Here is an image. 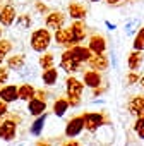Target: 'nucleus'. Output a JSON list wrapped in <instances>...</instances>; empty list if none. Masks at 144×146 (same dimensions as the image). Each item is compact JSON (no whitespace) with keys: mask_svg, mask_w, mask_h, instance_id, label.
<instances>
[{"mask_svg":"<svg viewBox=\"0 0 144 146\" xmlns=\"http://www.w3.org/2000/svg\"><path fill=\"white\" fill-rule=\"evenodd\" d=\"M125 2H135V0H125Z\"/></svg>","mask_w":144,"mask_h":146,"instance_id":"44","label":"nucleus"},{"mask_svg":"<svg viewBox=\"0 0 144 146\" xmlns=\"http://www.w3.org/2000/svg\"><path fill=\"white\" fill-rule=\"evenodd\" d=\"M81 62L72 55V52H70V48H67L63 53H62V57H60V69L62 70H65L67 74H74V72H77V70H81Z\"/></svg>","mask_w":144,"mask_h":146,"instance_id":"5","label":"nucleus"},{"mask_svg":"<svg viewBox=\"0 0 144 146\" xmlns=\"http://www.w3.org/2000/svg\"><path fill=\"white\" fill-rule=\"evenodd\" d=\"M38 64L40 67L45 70V69H50V67H55V55L53 53H48V52H43L41 57L38 58Z\"/></svg>","mask_w":144,"mask_h":146,"instance_id":"26","label":"nucleus"},{"mask_svg":"<svg viewBox=\"0 0 144 146\" xmlns=\"http://www.w3.org/2000/svg\"><path fill=\"white\" fill-rule=\"evenodd\" d=\"M46 119H48V113H46V112H45V113H41V115H38V117L34 119V122H33V124H31V127H29L31 136H40V134H41V131H43V127H45Z\"/></svg>","mask_w":144,"mask_h":146,"instance_id":"23","label":"nucleus"},{"mask_svg":"<svg viewBox=\"0 0 144 146\" xmlns=\"http://www.w3.org/2000/svg\"><path fill=\"white\" fill-rule=\"evenodd\" d=\"M142 62H144V55H142V52H139V50H132V52L129 53V57H127V67H129L130 70L141 69Z\"/></svg>","mask_w":144,"mask_h":146,"instance_id":"20","label":"nucleus"},{"mask_svg":"<svg viewBox=\"0 0 144 146\" xmlns=\"http://www.w3.org/2000/svg\"><path fill=\"white\" fill-rule=\"evenodd\" d=\"M9 113V103H5L4 100H0V120H4Z\"/></svg>","mask_w":144,"mask_h":146,"instance_id":"33","label":"nucleus"},{"mask_svg":"<svg viewBox=\"0 0 144 146\" xmlns=\"http://www.w3.org/2000/svg\"><path fill=\"white\" fill-rule=\"evenodd\" d=\"M34 7H36V11H38L40 14H48V12H50L48 7H46L43 2H40V0H36V2H34Z\"/></svg>","mask_w":144,"mask_h":146,"instance_id":"34","label":"nucleus"},{"mask_svg":"<svg viewBox=\"0 0 144 146\" xmlns=\"http://www.w3.org/2000/svg\"><path fill=\"white\" fill-rule=\"evenodd\" d=\"M139 26H141V19L139 17H130V19H127V23L124 26V31H125L127 36H132L139 31Z\"/></svg>","mask_w":144,"mask_h":146,"instance_id":"25","label":"nucleus"},{"mask_svg":"<svg viewBox=\"0 0 144 146\" xmlns=\"http://www.w3.org/2000/svg\"><path fill=\"white\" fill-rule=\"evenodd\" d=\"M132 46H134V50H139V52L144 50V26L139 28V31L135 33V38H134Z\"/></svg>","mask_w":144,"mask_h":146,"instance_id":"28","label":"nucleus"},{"mask_svg":"<svg viewBox=\"0 0 144 146\" xmlns=\"http://www.w3.org/2000/svg\"><path fill=\"white\" fill-rule=\"evenodd\" d=\"M52 110H53V113H55L57 117H63L65 112L69 110V102H67V98H57V100L53 102Z\"/></svg>","mask_w":144,"mask_h":146,"instance_id":"24","label":"nucleus"},{"mask_svg":"<svg viewBox=\"0 0 144 146\" xmlns=\"http://www.w3.org/2000/svg\"><path fill=\"white\" fill-rule=\"evenodd\" d=\"M127 110L130 115L144 117V95H135L127 102Z\"/></svg>","mask_w":144,"mask_h":146,"instance_id":"10","label":"nucleus"},{"mask_svg":"<svg viewBox=\"0 0 144 146\" xmlns=\"http://www.w3.org/2000/svg\"><path fill=\"white\" fill-rule=\"evenodd\" d=\"M139 84H141V88H142V90H144V74H142V76H141V79H139Z\"/></svg>","mask_w":144,"mask_h":146,"instance_id":"41","label":"nucleus"},{"mask_svg":"<svg viewBox=\"0 0 144 146\" xmlns=\"http://www.w3.org/2000/svg\"><path fill=\"white\" fill-rule=\"evenodd\" d=\"M83 83H84V86H88V88H91V90L100 88L101 83H103V79H101V72L93 70V69H91V70H86L84 76H83Z\"/></svg>","mask_w":144,"mask_h":146,"instance_id":"12","label":"nucleus"},{"mask_svg":"<svg viewBox=\"0 0 144 146\" xmlns=\"http://www.w3.org/2000/svg\"><path fill=\"white\" fill-rule=\"evenodd\" d=\"M52 38H53V36H52V33H50L48 28H40V29H34V31L31 33L29 45H31V48H33L34 52L43 53V52L48 50V46H50V43H52Z\"/></svg>","mask_w":144,"mask_h":146,"instance_id":"2","label":"nucleus"},{"mask_svg":"<svg viewBox=\"0 0 144 146\" xmlns=\"http://www.w3.org/2000/svg\"><path fill=\"white\" fill-rule=\"evenodd\" d=\"M65 21H67V16L60 11H50L45 17V26L48 29H60V28H65Z\"/></svg>","mask_w":144,"mask_h":146,"instance_id":"6","label":"nucleus"},{"mask_svg":"<svg viewBox=\"0 0 144 146\" xmlns=\"http://www.w3.org/2000/svg\"><path fill=\"white\" fill-rule=\"evenodd\" d=\"M5 65H7L11 70H16V72H19L22 67H26V55H24V53H14V55L7 57V60H5Z\"/></svg>","mask_w":144,"mask_h":146,"instance_id":"18","label":"nucleus"},{"mask_svg":"<svg viewBox=\"0 0 144 146\" xmlns=\"http://www.w3.org/2000/svg\"><path fill=\"white\" fill-rule=\"evenodd\" d=\"M70 52H72V55H74L81 64H88L89 58H91V55H93V52L88 46H83V45H74V46L70 48Z\"/></svg>","mask_w":144,"mask_h":146,"instance_id":"19","label":"nucleus"},{"mask_svg":"<svg viewBox=\"0 0 144 146\" xmlns=\"http://www.w3.org/2000/svg\"><path fill=\"white\" fill-rule=\"evenodd\" d=\"M34 96H38V98H41V100H46V96H48V95H46L43 90H36V95H34Z\"/></svg>","mask_w":144,"mask_h":146,"instance_id":"35","label":"nucleus"},{"mask_svg":"<svg viewBox=\"0 0 144 146\" xmlns=\"http://www.w3.org/2000/svg\"><path fill=\"white\" fill-rule=\"evenodd\" d=\"M83 131H84V117L83 115L72 117L65 125V136L67 137H77Z\"/></svg>","mask_w":144,"mask_h":146,"instance_id":"8","label":"nucleus"},{"mask_svg":"<svg viewBox=\"0 0 144 146\" xmlns=\"http://www.w3.org/2000/svg\"><path fill=\"white\" fill-rule=\"evenodd\" d=\"M28 112H29L31 115H34V117L45 113V112H46V100H41V98H38V96L31 98V100L28 102Z\"/></svg>","mask_w":144,"mask_h":146,"instance_id":"17","label":"nucleus"},{"mask_svg":"<svg viewBox=\"0 0 144 146\" xmlns=\"http://www.w3.org/2000/svg\"><path fill=\"white\" fill-rule=\"evenodd\" d=\"M0 38H2V29H0Z\"/></svg>","mask_w":144,"mask_h":146,"instance_id":"46","label":"nucleus"},{"mask_svg":"<svg viewBox=\"0 0 144 146\" xmlns=\"http://www.w3.org/2000/svg\"><path fill=\"white\" fill-rule=\"evenodd\" d=\"M41 79H43V84L45 86H55L57 81H58V70L55 67H50V69H45L41 72Z\"/></svg>","mask_w":144,"mask_h":146,"instance_id":"21","label":"nucleus"},{"mask_svg":"<svg viewBox=\"0 0 144 146\" xmlns=\"http://www.w3.org/2000/svg\"><path fill=\"white\" fill-rule=\"evenodd\" d=\"M0 100H4L5 103H12L19 100V86L17 84H5L0 91Z\"/></svg>","mask_w":144,"mask_h":146,"instance_id":"14","label":"nucleus"},{"mask_svg":"<svg viewBox=\"0 0 144 146\" xmlns=\"http://www.w3.org/2000/svg\"><path fill=\"white\" fill-rule=\"evenodd\" d=\"M16 17H17V12L12 4H5L0 7V24L4 28H11L16 23Z\"/></svg>","mask_w":144,"mask_h":146,"instance_id":"9","label":"nucleus"},{"mask_svg":"<svg viewBox=\"0 0 144 146\" xmlns=\"http://www.w3.org/2000/svg\"><path fill=\"white\" fill-rule=\"evenodd\" d=\"M34 146H52V144H50L48 141H45V139H40V141H38Z\"/></svg>","mask_w":144,"mask_h":146,"instance_id":"38","label":"nucleus"},{"mask_svg":"<svg viewBox=\"0 0 144 146\" xmlns=\"http://www.w3.org/2000/svg\"><path fill=\"white\" fill-rule=\"evenodd\" d=\"M34 95H36V88H34L33 84H29V83H22V84L19 86V100H22V102H29L31 98H34Z\"/></svg>","mask_w":144,"mask_h":146,"instance_id":"22","label":"nucleus"},{"mask_svg":"<svg viewBox=\"0 0 144 146\" xmlns=\"http://www.w3.org/2000/svg\"><path fill=\"white\" fill-rule=\"evenodd\" d=\"M67 14L74 21H83L88 16V9L83 4H79V2H70L69 7H67Z\"/></svg>","mask_w":144,"mask_h":146,"instance_id":"15","label":"nucleus"},{"mask_svg":"<svg viewBox=\"0 0 144 146\" xmlns=\"http://www.w3.org/2000/svg\"><path fill=\"white\" fill-rule=\"evenodd\" d=\"M11 52H12V41H9V40H2V38H0V53L11 55Z\"/></svg>","mask_w":144,"mask_h":146,"instance_id":"30","label":"nucleus"},{"mask_svg":"<svg viewBox=\"0 0 144 146\" xmlns=\"http://www.w3.org/2000/svg\"><path fill=\"white\" fill-rule=\"evenodd\" d=\"M19 122H21V117H17V115H12V117L0 120V139H4L7 143L14 141L17 136V124Z\"/></svg>","mask_w":144,"mask_h":146,"instance_id":"3","label":"nucleus"},{"mask_svg":"<svg viewBox=\"0 0 144 146\" xmlns=\"http://www.w3.org/2000/svg\"><path fill=\"white\" fill-rule=\"evenodd\" d=\"M5 57H7V55H4V53H0V65H2V64H4V60H5Z\"/></svg>","mask_w":144,"mask_h":146,"instance_id":"42","label":"nucleus"},{"mask_svg":"<svg viewBox=\"0 0 144 146\" xmlns=\"http://www.w3.org/2000/svg\"><path fill=\"white\" fill-rule=\"evenodd\" d=\"M69 33H70V38H72V43L74 45H79L86 40L88 36V28L83 21H74L70 26H69Z\"/></svg>","mask_w":144,"mask_h":146,"instance_id":"7","label":"nucleus"},{"mask_svg":"<svg viewBox=\"0 0 144 146\" xmlns=\"http://www.w3.org/2000/svg\"><path fill=\"white\" fill-rule=\"evenodd\" d=\"M88 48H89L93 53H105V52H106V40H105V36H101V35H93V36L89 38Z\"/></svg>","mask_w":144,"mask_h":146,"instance_id":"16","label":"nucleus"},{"mask_svg":"<svg viewBox=\"0 0 144 146\" xmlns=\"http://www.w3.org/2000/svg\"><path fill=\"white\" fill-rule=\"evenodd\" d=\"M105 2H106L108 5H118V4L122 2V0H105Z\"/></svg>","mask_w":144,"mask_h":146,"instance_id":"40","label":"nucleus"},{"mask_svg":"<svg viewBox=\"0 0 144 146\" xmlns=\"http://www.w3.org/2000/svg\"><path fill=\"white\" fill-rule=\"evenodd\" d=\"M83 117H84V129L88 132H96L106 122V117L101 112H86L83 113Z\"/></svg>","mask_w":144,"mask_h":146,"instance_id":"4","label":"nucleus"},{"mask_svg":"<svg viewBox=\"0 0 144 146\" xmlns=\"http://www.w3.org/2000/svg\"><path fill=\"white\" fill-rule=\"evenodd\" d=\"M139 79H141V76L137 74V70H130L129 74H127V84H129V86L139 84Z\"/></svg>","mask_w":144,"mask_h":146,"instance_id":"31","label":"nucleus"},{"mask_svg":"<svg viewBox=\"0 0 144 146\" xmlns=\"http://www.w3.org/2000/svg\"><path fill=\"white\" fill-rule=\"evenodd\" d=\"M53 40L58 46H65V48H72L74 43H72V38H70V33H69V28H60L55 31L53 35Z\"/></svg>","mask_w":144,"mask_h":146,"instance_id":"13","label":"nucleus"},{"mask_svg":"<svg viewBox=\"0 0 144 146\" xmlns=\"http://www.w3.org/2000/svg\"><path fill=\"white\" fill-rule=\"evenodd\" d=\"M134 131H135V134H137L141 139H144V117H137V119H135Z\"/></svg>","mask_w":144,"mask_h":146,"instance_id":"29","label":"nucleus"},{"mask_svg":"<svg viewBox=\"0 0 144 146\" xmlns=\"http://www.w3.org/2000/svg\"><path fill=\"white\" fill-rule=\"evenodd\" d=\"M83 91H84V83H81L77 78L70 76L67 78L65 81V93H67V102H69V107H79L81 105V96H83Z\"/></svg>","mask_w":144,"mask_h":146,"instance_id":"1","label":"nucleus"},{"mask_svg":"<svg viewBox=\"0 0 144 146\" xmlns=\"http://www.w3.org/2000/svg\"><path fill=\"white\" fill-rule=\"evenodd\" d=\"M2 88H4V83H0V91H2Z\"/></svg>","mask_w":144,"mask_h":146,"instance_id":"43","label":"nucleus"},{"mask_svg":"<svg viewBox=\"0 0 144 146\" xmlns=\"http://www.w3.org/2000/svg\"><path fill=\"white\" fill-rule=\"evenodd\" d=\"M9 70H11V69H9L7 65H5V67L0 65V83H4V84H5V83L9 81V76H11V74H9Z\"/></svg>","mask_w":144,"mask_h":146,"instance_id":"32","label":"nucleus"},{"mask_svg":"<svg viewBox=\"0 0 144 146\" xmlns=\"http://www.w3.org/2000/svg\"><path fill=\"white\" fill-rule=\"evenodd\" d=\"M63 146H81V144H79L77 141H74V139H70V141H67Z\"/></svg>","mask_w":144,"mask_h":146,"instance_id":"39","label":"nucleus"},{"mask_svg":"<svg viewBox=\"0 0 144 146\" xmlns=\"http://www.w3.org/2000/svg\"><path fill=\"white\" fill-rule=\"evenodd\" d=\"M89 2H100V0H89Z\"/></svg>","mask_w":144,"mask_h":146,"instance_id":"45","label":"nucleus"},{"mask_svg":"<svg viewBox=\"0 0 144 146\" xmlns=\"http://www.w3.org/2000/svg\"><path fill=\"white\" fill-rule=\"evenodd\" d=\"M31 24H33V19H31V16H28V14H21V16H17L16 17V26L19 28V29H29L31 28Z\"/></svg>","mask_w":144,"mask_h":146,"instance_id":"27","label":"nucleus"},{"mask_svg":"<svg viewBox=\"0 0 144 146\" xmlns=\"http://www.w3.org/2000/svg\"><path fill=\"white\" fill-rule=\"evenodd\" d=\"M105 26H106L110 31H115V29H117V24H112L110 21H105Z\"/></svg>","mask_w":144,"mask_h":146,"instance_id":"36","label":"nucleus"},{"mask_svg":"<svg viewBox=\"0 0 144 146\" xmlns=\"http://www.w3.org/2000/svg\"><path fill=\"white\" fill-rule=\"evenodd\" d=\"M103 91H105V88H101V86H100V88H94V90H93V95H94V96H98V95H101Z\"/></svg>","mask_w":144,"mask_h":146,"instance_id":"37","label":"nucleus"},{"mask_svg":"<svg viewBox=\"0 0 144 146\" xmlns=\"http://www.w3.org/2000/svg\"><path fill=\"white\" fill-rule=\"evenodd\" d=\"M88 65H89L93 70L103 72V70H106V69H108L110 62H108V57H106L105 53H93V55H91V58H89V62H88Z\"/></svg>","mask_w":144,"mask_h":146,"instance_id":"11","label":"nucleus"}]
</instances>
